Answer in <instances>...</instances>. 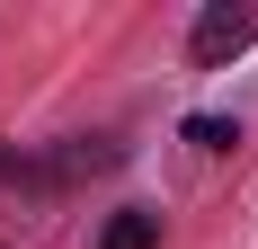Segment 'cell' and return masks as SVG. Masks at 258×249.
<instances>
[{
  "label": "cell",
  "mask_w": 258,
  "mask_h": 249,
  "mask_svg": "<svg viewBox=\"0 0 258 249\" xmlns=\"http://www.w3.org/2000/svg\"><path fill=\"white\" fill-rule=\"evenodd\" d=\"M258 45V9H205V18L187 27V63L214 72V63H232V53Z\"/></svg>",
  "instance_id": "obj_1"
},
{
  "label": "cell",
  "mask_w": 258,
  "mask_h": 249,
  "mask_svg": "<svg viewBox=\"0 0 258 249\" xmlns=\"http://www.w3.org/2000/svg\"><path fill=\"white\" fill-rule=\"evenodd\" d=\"M98 249H160V214L152 205H125V214L98 231Z\"/></svg>",
  "instance_id": "obj_2"
},
{
  "label": "cell",
  "mask_w": 258,
  "mask_h": 249,
  "mask_svg": "<svg viewBox=\"0 0 258 249\" xmlns=\"http://www.w3.org/2000/svg\"><path fill=\"white\" fill-rule=\"evenodd\" d=\"M187 143H196V151H232L240 125H232V116H187Z\"/></svg>",
  "instance_id": "obj_3"
}]
</instances>
